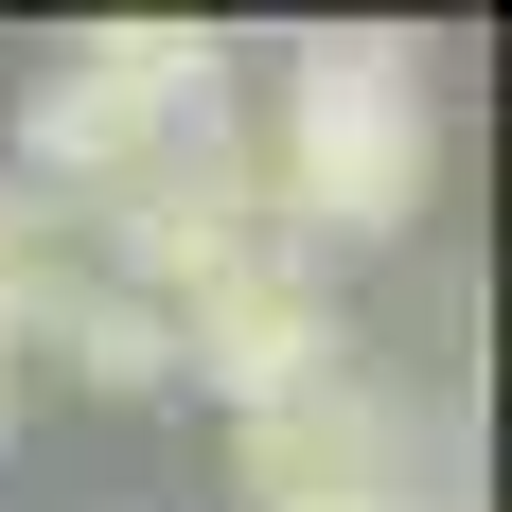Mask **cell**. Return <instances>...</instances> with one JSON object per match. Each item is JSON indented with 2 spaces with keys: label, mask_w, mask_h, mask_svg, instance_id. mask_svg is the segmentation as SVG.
Masks as SVG:
<instances>
[{
  "label": "cell",
  "mask_w": 512,
  "mask_h": 512,
  "mask_svg": "<svg viewBox=\"0 0 512 512\" xmlns=\"http://www.w3.org/2000/svg\"><path fill=\"white\" fill-rule=\"evenodd\" d=\"M230 495L248 512H442V424L354 354V371H318V389L230 424Z\"/></svg>",
  "instance_id": "2"
},
{
  "label": "cell",
  "mask_w": 512,
  "mask_h": 512,
  "mask_svg": "<svg viewBox=\"0 0 512 512\" xmlns=\"http://www.w3.org/2000/svg\"><path fill=\"white\" fill-rule=\"evenodd\" d=\"M53 371H71V389H106V407H159V389H177V318L159 301H124V283H71V301H53V336H36Z\"/></svg>",
  "instance_id": "5"
},
{
  "label": "cell",
  "mask_w": 512,
  "mask_h": 512,
  "mask_svg": "<svg viewBox=\"0 0 512 512\" xmlns=\"http://www.w3.org/2000/svg\"><path fill=\"white\" fill-rule=\"evenodd\" d=\"M71 71H89L106 106H142V124H177V142H212V124H248V106H230V71H248V53L212 36V18H89V36H71Z\"/></svg>",
  "instance_id": "4"
},
{
  "label": "cell",
  "mask_w": 512,
  "mask_h": 512,
  "mask_svg": "<svg viewBox=\"0 0 512 512\" xmlns=\"http://www.w3.org/2000/svg\"><path fill=\"white\" fill-rule=\"evenodd\" d=\"M159 318H177V389H212L230 424L371 354V336H354V301H336V265H301V248L230 265V283H195V301H159Z\"/></svg>",
  "instance_id": "3"
},
{
  "label": "cell",
  "mask_w": 512,
  "mask_h": 512,
  "mask_svg": "<svg viewBox=\"0 0 512 512\" xmlns=\"http://www.w3.org/2000/svg\"><path fill=\"white\" fill-rule=\"evenodd\" d=\"M0 442H18V336H0Z\"/></svg>",
  "instance_id": "6"
},
{
  "label": "cell",
  "mask_w": 512,
  "mask_h": 512,
  "mask_svg": "<svg viewBox=\"0 0 512 512\" xmlns=\"http://www.w3.org/2000/svg\"><path fill=\"white\" fill-rule=\"evenodd\" d=\"M248 177H265V230L301 265L336 248H407L424 195H442V71H424V36H389V18H318L301 53H283V89H265L248 124Z\"/></svg>",
  "instance_id": "1"
},
{
  "label": "cell",
  "mask_w": 512,
  "mask_h": 512,
  "mask_svg": "<svg viewBox=\"0 0 512 512\" xmlns=\"http://www.w3.org/2000/svg\"><path fill=\"white\" fill-rule=\"evenodd\" d=\"M442 512H477V495H442Z\"/></svg>",
  "instance_id": "7"
}]
</instances>
